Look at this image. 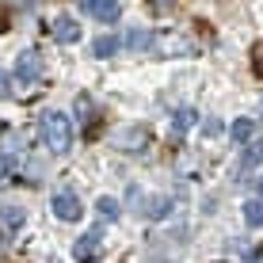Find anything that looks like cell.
<instances>
[{
    "label": "cell",
    "instance_id": "obj_12",
    "mask_svg": "<svg viewBox=\"0 0 263 263\" xmlns=\"http://www.w3.org/2000/svg\"><path fill=\"white\" fill-rule=\"evenodd\" d=\"M229 134H233V141H237V145H248L252 138H256V122H252V119H237Z\"/></svg>",
    "mask_w": 263,
    "mask_h": 263
},
{
    "label": "cell",
    "instance_id": "obj_3",
    "mask_svg": "<svg viewBox=\"0 0 263 263\" xmlns=\"http://www.w3.org/2000/svg\"><path fill=\"white\" fill-rule=\"evenodd\" d=\"M50 210H53V217H61V221H80L84 206H80V198L72 191H58V195H53V202H50Z\"/></svg>",
    "mask_w": 263,
    "mask_h": 263
},
{
    "label": "cell",
    "instance_id": "obj_15",
    "mask_svg": "<svg viewBox=\"0 0 263 263\" xmlns=\"http://www.w3.org/2000/svg\"><path fill=\"white\" fill-rule=\"evenodd\" d=\"M96 210H99V221H115V217H119V202L103 195V198L96 202Z\"/></svg>",
    "mask_w": 263,
    "mask_h": 263
},
{
    "label": "cell",
    "instance_id": "obj_2",
    "mask_svg": "<svg viewBox=\"0 0 263 263\" xmlns=\"http://www.w3.org/2000/svg\"><path fill=\"white\" fill-rule=\"evenodd\" d=\"M12 77L20 80L23 88L39 84V80H42V53H34V50H23L20 58H15V69H12Z\"/></svg>",
    "mask_w": 263,
    "mask_h": 263
},
{
    "label": "cell",
    "instance_id": "obj_16",
    "mask_svg": "<svg viewBox=\"0 0 263 263\" xmlns=\"http://www.w3.org/2000/svg\"><path fill=\"white\" fill-rule=\"evenodd\" d=\"M252 72H256V77L263 80V42H259L256 50H252Z\"/></svg>",
    "mask_w": 263,
    "mask_h": 263
},
{
    "label": "cell",
    "instance_id": "obj_10",
    "mask_svg": "<svg viewBox=\"0 0 263 263\" xmlns=\"http://www.w3.org/2000/svg\"><path fill=\"white\" fill-rule=\"evenodd\" d=\"M119 46H122V42L115 39V34H99V39L92 42V53H96V58H115Z\"/></svg>",
    "mask_w": 263,
    "mask_h": 263
},
{
    "label": "cell",
    "instance_id": "obj_17",
    "mask_svg": "<svg viewBox=\"0 0 263 263\" xmlns=\"http://www.w3.org/2000/svg\"><path fill=\"white\" fill-rule=\"evenodd\" d=\"M202 134H206V138H214V134H221V122H202Z\"/></svg>",
    "mask_w": 263,
    "mask_h": 263
},
{
    "label": "cell",
    "instance_id": "obj_8",
    "mask_svg": "<svg viewBox=\"0 0 263 263\" xmlns=\"http://www.w3.org/2000/svg\"><path fill=\"white\" fill-rule=\"evenodd\" d=\"M153 42H157V34H153V31H145V27H134V31L126 34V46H130L134 53H145V50H153Z\"/></svg>",
    "mask_w": 263,
    "mask_h": 263
},
{
    "label": "cell",
    "instance_id": "obj_4",
    "mask_svg": "<svg viewBox=\"0 0 263 263\" xmlns=\"http://www.w3.org/2000/svg\"><path fill=\"white\" fill-rule=\"evenodd\" d=\"M99 252H103V233L99 229H92V233H84L77 244H72V256H77L80 263H92Z\"/></svg>",
    "mask_w": 263,
    "mask_h": 263
},
{
    "label": "cell",
    "instance_id": "obj_11",
    "mask_svg": "<svg viewBox=\"0 0 263 263\" xmlns=\"http://www.w3.org/2000/svg\"><path fill=\"white\" fill-rule=\"evenodd\" d=\"M20 225H23V210H20V206H0V229L15 233Z\"/></svg>",
    "mask_w": 263,
    "mask_h": 263
},
{
    "label": "cell",
    "instance_id": "obj_1",
    "mask_svg": "<svg viewBox=\"0 0 263 263\" xmlns=\"http://www.w3.org/2000/svg\"><path fill=\"white\" fill-rule=\"evenodd\" d=\"M39 134H42V141H46V149L50 153H69L72 149V119L69 115H61V111H46L39 119Z\"/></svg>",
    "mask_w": 263,
    "mask_h": 263
},
{
    "label": "cell",
    "instance_id": "obj_7",
    "mask_svg": "<svg viewBox=\"0 0 263 263\" xmlns=\"http://www.w3.org/2000/svg\"><path fill=\"white\" fill-rule=\"evenodd\" d=\"M50 34H53V42L69 46V42L80 39V23L72 20V15H58V20H53V27H50Z\"/></svg>",
    "mask_w": 263,
    "mask_h": 263
},
{
    "label": "cell",
    "instance_id": "obj_13",
    "mask_svg": "<svg viewBox=\"0 0 263 263\" xmlns=\"http://www.w3.org/2000/svg\"><path fill=\"white\" fill-rule=\"evenodd\" d=\"M191 126H195V111H191V107H179V111L172 115V134H176V138H179V134H187Z\"/></svg>",
    "mask_w": 263,
    "mask_h": 263
},
{
    "label": "cell",
    "instance_id": "obj_19",
    "mask_svg": "<svg viewBox=\"0 0 263 263\" xmlns=\"http://www.w3.org/2000/svg\"><path fill=\"white\" fill-rule=\"evenodd\" d=\"M0 96H8V77L0 72Z\"/></svg>",
    "mask_w": 263,
    "mask_h": 263
},
{
    "label": "cell",
    "instance_id": "obj_20",
    "mask_svg": "<svg viewBox=\"0 0 263 263\" xmlns=\"http://www.w3.org/2000/svg\"><path fill=\"white\" fill-rule=\"evenodd\" d=\"M256 187H259V202H263V176H259V183H256Z\"/></svg>",
    "mask_w": 263,
    "mask_h": 263
},
{
    "label": "cell",
    "instance_id": "obj_5",
    "mask_svg": "<svg viewBox=\"0 0 263 263\" xmlns=\"http://www.w3.org/2000/svg\"><path fill=\"white\" fill-rule=\"evenodd\" d=\"M80 8H84L88 15H96L99 23H115L122 15V4L119 0H80Z\"/></svg>",
    "mask_w": 263,
    "mask_h": 263
},
{
    "label": "cell",
    "instance_id": "obj_18",
    "mask_svg": "<svg viewBox=\"0 0 263 263\" xmlns=\"http://www.w3.org/2000/svg\"><path fill=\"white\" fill-rule=\"evenodd\" d=\"M0 31H8V8H0Z\"/></svg>",
    "mask_w": 263,
    "mask_h": 263
},
{
    "label": "cell",
    "instance_id": "obj_14",
    "mask_svg": "<svg viewBox=\"0 0 263 263\" xmlns=\"http://www.w3.org/2000/svg\"><path fill=\"white\" fill-rule=\"evenodd\" d=\"M244 221H248L252 229L263 225V202H259V198H248V202H244Z\"/></svg>",
    "mask_w": 263,
    "mask_h": 263
},
{
    "label": "cell",
    "instance_id": "obj_6",
    "mask_svg": "<svg viewBox=\"0 0 263 263\" xmlns=\"http://www.w3.org/2000/svg\"><path fill=\"white\" fill-rule=\"evenodd\" d=\"M134 202L141 206V217H149V221H160V217H168V210H172V198H164V195L141 198L138 191H134Z\"/></svg>",
    "mask_w": 263,
    "mask_h": 263
},
{
    "label": "cell",
    "instance_id": "obj_21",
    "mask_svg": "<svg viewBox=\"0 0 263 263\" xmlns=\"http://www.w3.org/2000/svg\"><path fill=\"white\" fill-rule=\"evenodd\" d=\"M259 115H263V99H259Z\"/></svg>",
    "mask_w": 263,
    "mask_h": 263
},
{
    "label": "cell",
    "instance_id": "obj_9",
    "mask_svg": "<svg viewBox=\"0 0 263 263\" xmlns=\"http://www.w3.org/2000/svg\"><path fill=\"white\" fill-rule=\"evenodd\" d=\"M263 160V141H248L244 145V157H240V164H237V176H244V172H252Z\"/></svg>",
    "mask_w": 263,
    "mask_h": 263
}]
</instances>
